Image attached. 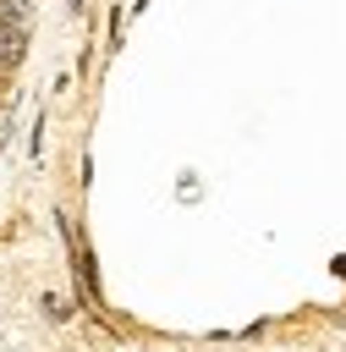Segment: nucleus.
Listing matches in <instances>:
<instances>
[{"label":"nucleus","instance_id":"obj_1","mask_svg":"<svg viewBox=\"0 0 346 352\" xmlns=\"http://www.w3.org/2000/svg\"><path fill=\"white\" fill-rule=\"evenodd\" d=\"M22 55H27V28H0V77L22 66Z\"/></svg>","mask_w":346,"mask_h":352},{"label":"nucleus","instance_id":"obj_2","mask_svg":"<svg viewBox=\"0 0 346 352\" xmlns=\"http://www.w3.org/2000/svg\"><path fill=\"white\" fill-rule=\"evenodd\" d=\"M33 22V0H0V28H27Z\"/></svg>","mask_w":346,"mask_h":352}]
</instances>
